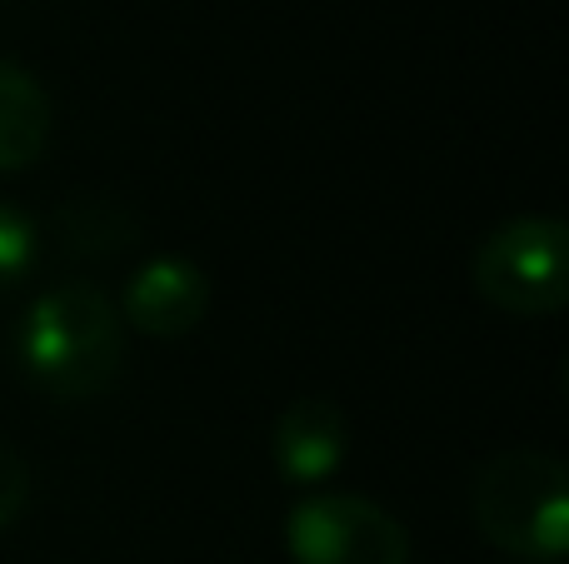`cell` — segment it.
Returning <instances> with one entry per match:
<instances>
[{"instance_id": "4", "label": "cell", "mask_w": 569, "mask_h": 564, "mask_svg": "<svg viewBox=\"0 0 569 564\" xmlns=\"http://www.w3.org/2000/svg\"><path fill=\"white\" fill-rule=\"evenodd\" d=\"M295 564H410V535L385 505L360 495H315L284 515Z\"/></svg>"}, {"instance_id": "3", "label": "cell", "mask_w": 569, "mask_h": 564, "mask_svg": "<svg viewBox=\"0 0 569 564\" xmlns=\"http://www.w3.org/2000/svg\"><path fill=\"white\" fill-rule=\"evenodd\" d=\"M475 290L505 315H555L569 300V230L550 215L490 230L475 250Z\"/></svg>"}, {"instance_id": "10", "label": "cell", "mask_w": 569, "mask_h": 564, "mask_svg": "<svg viewBox=\"0 0 569 564\" xmlns=\"http://www.w3.org/2000/svg\"><path fill=\"white\" fill-rule=\"evenodd\" d=\"M26 500H30V470H26V460H20L10 445H0V530L16 525L20 510H26Z\"/></svg>"}, {"instance_id": "6", "label": "cell", "mask_w": 569, "mask_h": 564, "mask_svg": "<svg viewBox=\"0 0 569 564\" xmlns=\"http://www.w3.org/2000/svg\"><path fill=\"white\" fill-rule=\"evenodd\" d=\"M345 415L335 400L325 395H305L290 410H280L276 420V470L284 485H320L340 470L345 460Z\"/></svg>"}, {"instance_id": "7", "label": "cell", "mask_w": 569, "mask_h": 564, "mask_svg": "<svg viewBox=\"0 0 569 564\" xmlns=\"http://www.w3.org/2000/svg\"><path fill=\"white\" fill-rule=\"evenodd\" d=\"M50 100L16 60H0V170H26L46 150Z\"/></svg>"}, {"instance_id": "8", "label": "cell", "mask_w": 569, "mask_h": 564, "mask_svg": "<svg viewBox=\"0 0 569 564\" xmlns=\"http://www.w3.org/2000/svg\"><path fill=\"white\" fill-rule=\"evenodd\" d=\"M56 230L66 240V250H76V255H110L136 235V220L116 200H70V205H60Z\"/></svg>"}, {"instance_id": "1", "label": "cell", "mask_w": 569, "mask_h": 564, "mask_svg": "<svg viewBox=\"0 0 569 564\" xmlns=\"http://www.w3.org/2000/svg\"><path fill=\"white\" fill-rule=\"evenodd\" d=\"M16 355L50 400H96L120 375V310L90 280H66L26 310Z\"/></svg>"}, {"instance_id": "5", "label": "cell", "mask_w": 569, "mask_h": 564, "mask_svg": "<svg viewBox=\"0 0 569 564\" xmlns=\"http://www.w3.org/2000/svg\"><path fill=\"white\" fill-rule=\"evenodd\" d=\"M206 310H210L206 270L190 265V260H176V255L140 265L126 290V320L140 335H156V340L190 335V330L206 320Z\"/></svg>"}, {"instance_id": "2", "label": "cell", "mask_w": 569, "mask_h": 564, "mask_svg": "<svg viewBox=\"0 0 569 564\" xmlns=\"http://www.w3.org/2000/svg\"><path fill=\"white\" fill-rule=\"evenodd\" d=\"M475 525L520 564H560L569 550V470L545 450H500L475 475Z\"/></svg>"}, {"instance_id": "9", "label": "cell", "mask_w": 569, "mask_h": 564, "mask_svg": "<svg viewBox=\"0 0 569 564\" xmlns=\"http://www.w3.org/2000/svg\"><path fill=\"white\" fill-rule=\"evenodd\" d=\"M36 245H40V235H36V225H30V215L0 200V290L20 285V280L30 275Z\"/></svg>"}]
</instances>
